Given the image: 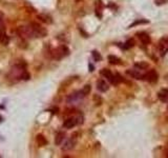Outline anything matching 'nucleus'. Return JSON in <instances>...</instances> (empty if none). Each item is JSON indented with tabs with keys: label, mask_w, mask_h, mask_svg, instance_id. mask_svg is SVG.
I'll list each match as a JSON object with an SVG mask.
<instances>
[{
	"label": "nucleus",
	"mask_w": 168,
	"mask_h": 158,
	"mask_svg": "<svg viewBox=\"0 0 168 158\" xmlns=\"http://www.w3.org/2000/svg\"><path fill=\"white\" fill-rule=\"evenodd\" d=\"M68 54H69V50L66 45H60L59 47H57L56 50H54L52 53L53 58H54V59H57V60H60V59H62L63 57H66Z\"/></svg>",
	"instance_id": "nucleus-1"
},
{
	"label": "nucleus",
	"mask_w": 168,
	"mask_h": 158,
	"mask_svg": "<svg viewBox=\"0 0 168 158\" xmlns=\"http://www.w3.org/2000/svg\"><path fill=\"white\" fill-rule=\"evenodd\" d=\"M30 26L32 28V30H33V33H34L35 38H38V37L42 38V37L46 36V34H47L46 30H45V29H44L42 25H40L39 23L32 22V23H30Z\"/></svg>",
	"instance_id": "nucleus-2"
},
{
	"label": "nucleus",
	"mask_w": 168,
	"mask_h": 158,
	"mask_svg": "<svg viewBox=\"0 0 168 158\" xmlns=\"http://www.w3.org/2000/svg\"><path fill=\"white\" fill-rule=\"evenodd\" d=\"M77 136H78V133H74L73 135L65 141L64 146L62 147L63 151H69V150L75 148V146H76V143H77V140H78V137H77Z\"/></svg>",
	"instance_id": "nucleus-3"
},
{
	"label": "nucleus",
	"mask_w": 168,
	"mask_h": 158,
	"mask_svg": "<svg viewBox=\"0 0 168 158\" xmlns=\"http://www.w3.org/2000/svg\"><path fill=\"white\" fill-rule=\"evenodd\" d=\"M81 122H82V117H69V118L64 120L63 127L65 129H73L77 124H81Z\"/></svg>",
	"instance_id": "nucleus-4"
},
{
	"label": "nucleus",
	"mask_w": 168,
	"mask_h": 158,
	"mask_svg": "<svg viewBox=\"0 0 168 158\" xmlns=\"http://www.w3.org/2000/svg\"><path fill=\"white\" fill-rule=\"evenodd\" d=\"M126 74L129 75L130 77L138 80H145V73L141 71L140 69H129L126 71Z\"/></svg>",
	"instance_id": "nucleus-5"
},
{
	"label": "nucleus",
	"mask_w": 168,
	"mask_h": 158,
	"mask_svg": "<svg viewBox=\"0 0 168 158\" xmlns=\"http://www.w3.org/2000/svg\"><path fill=\"white\" fill-rule=\"evenodd\" d=\"M158 51L161 56H164L168 52V36H164L163 38H161L158 44Z\"/></svg>",
	"instance_id": "nucleus-6"
},
{
	"label": "nucleus",
	"mask_w": 168,
	"mask_h": 158,
	"mask_svg": "<svg viewBox=\"0 0 168 158\" xmlns=\"http://www.w3.org/2000/svg\"><path fill=\"white\" fill-rule=\"evenodd\" d=\"M100 74L102 75L103 77H105V78L107 79L108 81L110 82V84H118V82H117V79H116V75H114L113 73H111L110 70H108V69H103V70H101Z\"/></svg>",
	"instance_id": "nucleus-7"
},
{
	"label": "nucleus",
	"mask_w": 168,
	"mask_h": 158,
	"mask_svg": "<svg viewBox=\"0 0 168 158\" xmlns=\"http://www.w3.org/2000/svg\"><path fill=\"white\" fill-rule=\"evenodd\" d=\"M10 42V37L7 36L6 31H5V25H0V43L3 45H7Z\"/></svg>",
	"instance_id": "nucleus-8"
},
{
	"label": "nucleus",
	"mask_w": 168,
	"mask_h": 158,
	"mask_svg": "<svg viewBox=\"0 0 168 158\" xmlns=\"http://www.w3.org/2000/svg\"><path fill=\"white\" fill-rule=\"evenodd\" d=\"M158 73H157L156 70L151 69L149 70L147 73H145V80H147L148 82H150V84H154V82L158 81Z\"/></svg>",
	"instance_id": "nucleus-9"
},
{
	"label": "nucleus",
	"mask_w": 168,
	"mask_h": 158,
	"mask_svg": "<svg viewBox=\"0 0 168 158\" xmlns=\"http://www.w3.org/2000/svg\"><path fill=\"white\" fill-rule=\"evenodd\" d=\"M82 97H84V96L82 95L81 91H79V92H75V93H73V94L68 95V97L66 100H67L68 103L73 104V103H76L77 101H79Z\"/></svg>",
	"instance_id": "nucleus-10"
},
{
	"label": "nucleus",
	"mask_w": 168,
	"mask_h": 158,
	"mask_svg": "<svg viewBox=\"0 0 168 158\" xmlns=\"http://www.w3.org/2000/svg\"><path fill=\"white\" fill-rule=\"evenodd\" d=\"M97 89L99 90L100 92H106V91H108L109 89V85L105 80L100 79L97 81Z\"/></svg>",
	"instance_id": "nucleus-11"
},
{
	"label": "nucleus",
	"mask_w": 168,
	"mask_h": 158,
	"mask_svg": "<svg viewBox=\"0 0 168 158\" xmlns=\"http://www.w3.org/2000/svg\"><path fill=\"white\" fill-rule=\"evenodd\" d=\"M138 38L140 39V41L142 42L143 44L150 43V37H149L148 34L144 33V32H140V33H138Z\"/></svg>",
	"instance_id": "nucleus-12"
},
{
	"label": "nucleus",
	"mask_w": 168,
	"mask_h": 158,
	"mask_svg": "<svg viewBox=\"0 0 168 158\" xmlns=\"http://www.w3.org/2000/svg\"><path fill=\"white\" fill-rule=\"evenodd\" d=\"M65 139V133L60 131L56 134V137H55V144L56 146H60L61 143L63 142V140Z\"/></svg>",
	"instance_id": "nucleus-13"
},
{
	"label": "nucleus",
	"mask_w": 168,
	"mask_h": 158,
	"mask_svg": "<svg viewBox=\"0 0 168 158\" xmlns=\"http://www.w3.org/2000/svg\"><path fill=\"white\" fill-rule=\"evenodd\" d=\"M158 98L163 102L167 103L168 102V90H161L158 93Z\"/></svg>",
	"instance_id": "nucleus-14"
},
{
	"label": "nucleus",
	"mask_w": 168,
	"mask_h": 158,
	"mask_svg": "<svg viewBox=\"0 0 168 158\" xmlns=\"http://www.w3.org/2000/svg\"><path fill=\"white\" fill-rule=\"evenodd\" d=\"M102 10H103V4L101 0H97L96 1V15L99 18H102Z\"/></svg>",
	"instance_id": "nucleus-15"
},
{
	"label": "nucleus",
	"mask_w": 168,
	"mask_h": 158,
	"mask_svg": "<svg viewBox=\"0 0 168 158\" xmlns=\"http://www.w3.org/2000/svg\"><path fill=\"white\" fill-rule=\"evenodd\" d=\"M37 18L40 20V21H42V22H44V23H47V25H50V23H52L53 22V20H52V17L49 15H45V14H39V15H37Z\"/></svg>",
	"instance_id": "nucleus-16"
},
{
	"label": "nucleus",
	"mask_w": 168,
	"mask_h": 158,
	"mask_svg": "<svg viewBox=\"0 0 168 158\" xmlns=\"http://www.w3.org/2000/svg\"><path fill=\"white\" fill-rule=\"evenodd\" d=\"M36 140H37V142H38V144H39L40 147H43V146H45V144L47 143L46 138H45L44 136L42 135V134H38V135H37Z\"/></svg>",
	"instance_id": "nucleus-17"
},
{
	"label": "nucleus",
	"mask_w": 168,
	"mask_h": 158,
	"mask_svg": "<svg viewBox=\"0 0 168 158\" xmlns=\"http://www.w3.org/2000/svg\"><path fill=\"white\" fill-rule=\"evenodd\" d=\"M107 59L109 61V63L111 64H114V65H117V64H121V59L118 58L117 56H114V55H109L107 57Z\"/></svg>",
	"instance_id": "nucleus-18"
},
{
	"label": "nucleus",
	"mask_w": 168,
	"mask_h": 158,
	"mask_svg": "<svg viewBox=\"0 0 168 158\" xmlns=\"http://www.w3.org/2000/svg\"><path fill=\"white\" fill-rule=\"evenodd\" d=\"M148 66H149V64L147 62H145V61H140V62L135 63V68L140 69V70H145V69H147Z\"/></svg>",
	"instance_id": "nucleus-19"
},
{
	"label": "nucleus",
	"mask_w": 168,
	"mask_h": 158,
	"mask_svg": "<svg viewBox=\"0 0 168 158\" xmlns=\"http://www.w3.org/2000/svg\"><path fill=\"white\" fill-rule=\"evenodd\" d=\"M135 44H136L135 39H128V40H127V41L124 43V45H123V49L128 50V49H130V47H135Z\"/></svg>",
	"instance_id": "nucleus-20"
},
{
	"label": "nucleus",
	"mask_w": 168,
	"mask_h": 158,
	"mask_svg": "<svg viewBox=\"0 0 168 158\" xmlns=\"http://www.w3.org/2000/svg\"><path fill=\"white\" fill-rule=\"evenodd\" d=\"M90 91H92V87H90V84H85L83 87V89L81 90V93H82V95L85 97V96H87L89 94Z\"/></svg>",
	"instance_id": "nucleus-21"
},
{
	"label": "nucleus",
	"mask_w": 168,
	"mask_h": 158,
	"mask_svg": "<svg viewBox=\"0 0 168 158\" xmlns=\"http://www.w3.org/2000/svg\"><path fill=\"white\" fill-rule=\"evenodd\" d=\"M143 23H149V21L146 19H139L137 21H135L134 23H131V25H129V28H132V26L138 25H143Z\"/></svg>",
	"instance_id": "nucleus-22"
},
{
	"label": "nucleus",
	"mask_w": 168,
	"mask_h": 158,
	"mask_svg": "<svg viewBox=\"0 0 168 158\" xmlns=\"http://www.w3.org/2000/svg\"><path fill=\"white\" fill-rule=\"evenodd\" d=\"M93 57H94V59L96 61H100L101 59H102V57H101V55L99 54V53L97 52V51H93Z\"/></svg>",
	"instance_id": "nucleus-23"
},
{
	"label": "nucleus",
	"mask_w": 168,
	"mask_h": 158,
	"mask_svg": "<svg viewBox=\"0 0 168 158\" xmlns=\"http://www.w3.org/2000/svg\"><path fill=\"white\" fill-rule=\"evenodd\" d=\"M168 2V0H156V4L157 5H161V4H164Z\"/></svg>",
	"instance_id": "nucleus-24"
},
{
	"label": "nucleus",
	"mask_w": 168,
	"mask_h": 158,
	"mask_svg": "<svg viewBox=\"0 0 168 158\" xmlns=\"http://www.w3.org/2000/svg\"><path fill=\"white\" fill-rule=\"evenodd\" d=\"M4 23V15L2 12H0V25H3Z\"/></svg>",
	"instance_id": "nucleus-25"
},
{
	"label": "nucleus",
	"mask_w": 168,
	"mask_h": 158,
	"mask_svg": "<svg viewBox=\"0 0 168 158\" xmlns=\"http://www.w3.org/2000/svg\"><path fill=\"white\" fill-rule=\"evenodd\" d=\"M89 69H90L89 71H90V72H93V71H94V65H92V64H89Z\"/></svg>",
	"instance_id": "nucleus-26"
},
{
	"label": "nucleus",
	"mask_w": 168,
	"mask_h": 158,
	"mask_svg": "<svg viewBox=\"0 0 168 158\" xmlns=\"http://www.w3.org/2000/svg\"><path fill=\"white\" fill-rule=\"evenodd\" d=\"M2 119H3V118H2V116H0V122L2 121Z\"/></svg>",
	"instance_id": "nucleus-27"
}]
</instances>
